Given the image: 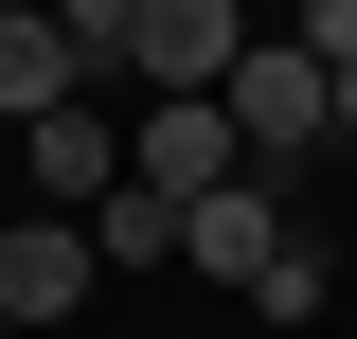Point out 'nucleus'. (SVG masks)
<instances>
[{
  "label": "nucleus",
  "mask_w": 357,
  "mask_h": 339,
  "mask_svg": "<svg viewBox=\"0 0 357 339\" xmlns=\"http://www.w3.org/2000/svg\"><path fill=\"white\" fill-rule=\"evenodd\" d=\"M54 18H72V54H89V89H107V72H126V18H143V0H54Z\"/></svg>",
  "instance_id": "obj_10"
},
{
  "label": "nucleus",
  "mask_w": 357,
  "mask_h": 339,
  "mask_svg": "<svg viewBox=\"0 0 357 339\" xmlns=\"http://www.w3.org/2000/svg\"><path fill=\"white\" fill-rule=\"evenodd\" d=\"M89 286H107V250H89V214H0V339L72 322Z\"/></svg>",
  "instance_id": "obj_4"
},
{
  "label": "nucleus",
  "mask_w": 357,
  "mask_h": 339,
  "mask_svg": "<svg viewBox=\"0 0 357 339\" xmlns=\"http://www.w3.org/2000/svg\"><path fill=\"white\" fill-rule=\"evenodd\" d=\"M250 72V0H143L126 18V89L161 107V89H232Z\"/></svg>",
  "instance_id": "obj_3"
},
{
  "label": "nucleus",
  "mask_w": 357,
  "mask_h": 339,
  "mask_svg": "<svg viewBox=\"0 0 357 339\" xmlns=\"http://www.w3.org/2000/svg\"><path fill=\"white\" fill-rule=\"evenodd\" d=\"M321 303H340V250H321V232H286V250H268V286H250V322H321Z\"/></svg>",
  "instance_id": "obj_8"
},
{
  "label": "nucleus",
  "mask_w": 357,
  "mask_h": 339,
  "mask_svg": "<svg viewBox=\"0 0 357 339\" xmlns=\"http://www.w3.org/2000/svg\"><path fill=\"white\" fill-rule=\"evenodd\" d=\"M126 179L143 197H232V179H250V143H232V89H161V107H126Z\"/></svg>",
  "instance_id": "obj_1"
},
{
  "label": "nucleus",
  "mask_w": 357,
  "mask_h": 339,
  "mask_svg": "<svg viewBox=\"0 0 357 339\" xmlns=\"http://www.w3.org/2000/svg\"><path fill=\"white\" fill-rule=\"evenodd\" d=\"M18 179H36V214H107V197H126V126H107V89H72L54 126H18Z\"/></svg>",
  "instance_id": "obj_5"
},
{
  "label": "nucleus",
  "mask_w": 357,
  "mask_h": 339,
  "mask_svg": "<svg viewBox=\"0 0 357 339\" xmlns=\"http://www.w3.org/2000/svg\"><path fill=\"white\" fill-rule=\"evenodd\" d=\"M72 89H89V54H72V18H54V0H0V126H54Z\"/></svg>",
  "instance_id": "obj_6"
},
{
  "label": "nucleus",
  "mask_w": 357,
  "mask_h": 339,
  "mask_svg": "<svg viewBox=\"0 0 357 339\" xmlns=\"http://www.w3.org/2000/svg\"><path fill=\"white\" fill-rule=\"evenodd\" d=\"M340 143H357V72H340Z\"/></svg>",
  "instance_id": "obj_12"
},
{
  "label": "nucleus",
  "mask_w": 357,
  "mask_h": 339,
  "mask_svg": "<svg viewBox=\"0 0 357 339\" xmlns=\"http://www.w3.org/2000/svg\"><path fill=\"white\" fill-rule=\"evenodd\" d=\"M89 250H107V268H178V197H143V179H126V197L89 214Z\"/></svg>",
  "instance_id": "obj_9"
},
{
  "label": "nucleus",
  "mask_w": 357,
  "mask_h": 339,
  "mask_svg": "<svg viewBox=\"0 0 357 339\" xmlns=\"http://www.w3.org/2000/svg\"><path fill=\"white\" fill-rule=\"evenodd\" d=\"M268 250H286V197H268V179H232V197H197V214H178V268L268 286Z\"/></svg>",
  "instance_id": "obj_7"
},
{
  "label": "nucleus",
  "mask_w": 357,
  "mask_h": 339,
  "mask_svg": "<svg viewBox=\"0 0 357 339\" xmlns=\"http://www.w3.org/2000/svg\"><path fill=\"white\" fill-rule=\"evenodd\" d=\"M286 36H304L321 72H357V0H286Z\"/></svg>",
  "instance_id": "obj_11"
},
{
  "label": "nucleus",
  "mask_w": 357,
  "mask_h": 339,
  "mask_svg": "<svg viewBox=\"0 0 357 339\" xmlns=\"http://www.w3.org/2000/svg\"><path fill=\"white\" fill-rule=\"evenodd\" d=\"M232 143H250V179L304 161V143H340V72H321L304 36H250V72H232Z\"/></svg>",
  "instance_id": "obj_2"
},
{
  "label": "nucleus",
  "mask_w": 357,
  "mask_h": 339,
  "mask_svg": "<svg viewBox=\"0 0 357 339\" xmlns=\"http://www.w3.org/2000/svg\"><path fill=\"white\" fill-rule=\"evenodd\" d=\"M0 179H18V126H0Z\"/></svg>",
  "instance_id": "obj_13"
}]
</instances>
